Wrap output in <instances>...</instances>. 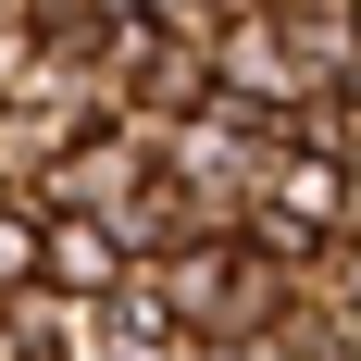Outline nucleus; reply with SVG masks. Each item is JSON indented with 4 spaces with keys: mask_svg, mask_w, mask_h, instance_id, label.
Wrapping results in <instances>:
<instances>
[{
    "mask_svg": "<svg viewBox=\"0 0 361 361\" xmlns=\"http://www.w3.org/2000/svg\"><path fill=\"white\" fill-rule=\"evenodd\" d=\"M125 274H137V262H125V237H112L100 212H37V299H63V312H100Z\"/></svg>",
    "mask_w": 361,
    "mask_h": 361,
    "instance_id": "nucleus-1",
    "label": "nucleus"
},
{
    "mask_svg": "<svg viewBox=\"0 0 361 361\" xmlns=\"http://www.w3.org/2000/svg\"><path fill=\"white\" fill-rule=\"evenodd\" d=\"M13 287H37V200L0 187V299H13Z\"/></svg>",
    "mask_w": 361,
    "mask_h": 361,
    "instance_id": "nucleus-2",
    "label": "nucleus"
}]
</instances>
